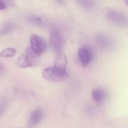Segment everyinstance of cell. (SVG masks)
I'll return each mask as SVG.
<instances>
[{
    "label": "cell",
    "mask_w": 128,
    "mask_h": 128,
    "mask_svg": "<svg viewBox=\"0 0 128 128\" xmlns=\"http://www.w3.org/2000/svg\"><path fill=\"white\" fill-rule=\"evenodd\" d=\"M40 56L36 54L32 50L30 46L28 47L24 52L17 60V64L19 67L26 68L33 67L40 64Z\"/></svg>",
    "instance_id": "cell-1"
},
{
    "label": "cell",
    "mask_w": 128,
    "mask_h": 128,
    "mask_svg": "<svg viewBox=\"0 0 128 128\" xmlns=\"http://www.w3.org/2000/svg\"><path fill=\"white\" fill-rule=\"evenodd\" d=\"M42 76L43 78L47 81L60 82L66 79L68 73L66 71H60L53 66L44 69L42 71Z\"/></svg>",
    "instance_id": "cell-2"
},
{
    "label": "cell",
    "mask_w": 128,
    "mask_h": 128,
    "mask_svg": "<svg viewBox=\"0 0 128 128\" xmlns=\"http://www.w3.org/2000/svg\"><path fill=\"white\" fill-rule=\"evenodd\" d=\"M50 44L54 52L59 54H61L64 46L63 38L60 30L56 28L51 29L50 36Z\"/></svg>",
    "instance_id": "cell-3"
},
{
    "label": "cell",
    "mask_w": 128,
    "mask_h": 128,
    "mask_svg": "<svg viewBox=\"0 0 128 128\" xmlns=\"http://www.w3.org/2000/svg\"><path fill=\"white\" fill-rule=\"evenodd\" d=\"M30 43L31 48L38 56H40L46 51L47 47L46 41L38 35H32L30 39Z\"/></svg>",
    "instance_id": "cell-4"
},
{
    "label": "cell",
    "mask_w": 128,
    "mask_h": 128,
    "mask_svg": "<svg viewBox=\"0 0 128 128\" xmlns=\"http://www.w3.org/2000/svg\"><path fill=\"white\" fill-rule=\"evenodd\" d=\"M106 18L113 23L124 26H128V18L122 12L116 10H110L106 13Z\"/></svg>",
    "instance_id": "cell-5"
},
{
    "label": "cell",
    "mask_w": 128,
    "mask_h": 128,
    "mask_svg": "<svg viewBox=\"0 0 128 128\" xmlns=\"http://www.w3.org/2000/svg\"><path fill=\"white\" fill-rule=\"evenodd\" d=\"M78 57L81 64L86 66L92 58V50L88 46H81L78 50Z\"/></svg>",
    "instance_id": "cell-6"
},
{
    "label": "cell",
    "mask_w": 128,
    "mask_h": 128,
    "mask_svg": "<svg viewBox=\"0 0 128 128\" xmlns=\"http://www.w3.org/2000/svg\"><path fill=\"white\" fill-rule=\"evenodd\" d=\"M95 42L100 48L111 49L114 46V41L110 36L105 34H98L95 36Z\"/></svg>",
    "instance_id": "cell-7"
},
{
    "label": "cell",
    "mask_w": 128,
    "mask_h": 128,
    "mask_svg": "<svg viewBox=\"0 0 128 128\" xmlns=\"http://www.w3.org/2000/svg\"><path fill=\"white\" fill-rule=\"evenodd\" d=\"M42 117V111L41 109H36L30 114L28 120V126L32 128L38 124Z\"/></svg>",
    "instance_id": "cell-8"
},
{
    "label": "cell",
    "mask_w": 128,
    "mask_h": 128,
    "mask_svg": "<svg viewBox=\"0 0 128 128\" xmlns=\"http://www.w3.org/2000/svg\"><path fill=\"white\" fill-rule=\"evenodd\" d=\"M68 64L67 57L64 54H60L54 60V67L62 71H66Z\"/></svg>",
    "instance_id": "cell-9"
},
{
    "label": "cell",
    "mask_w": 128,
    "mask_h": 128,
    "mask_svg": "<svg viewBox=\"0 0 128 128\" xmlns=\"http://www.w3.org/2000/svg\"><path fill=\"white\" fill-rule=\"evenodd\" d=\"M29 22L34 25L42 27H48L50 26V22L45 18L38 15H31L28 18Z\"/></svg>",
    "instance_id": "cell-10"
},
{
    "label": "cell",
    "mask_w": 128,
    "mask_h": 128,
    "mask_svg": "<svg viewBox=\"0 0 128 128\" xmlns=\"http://www.w3.org/2000/svg\"><path fill=\"white\" fill-rule=\"evenodd\" d=\"M106 95H107L106 91L101 88H97L94 89L91 93L92 100L98 103L104 101L106 98Z\"/></svg>",
    "instance_id": "cell-11"
},
{
    "label": "cell",
    "mask_w": 128,
    "mask_h": 128,
    "mask_svg": "<svg viewBox=\"0 0 128 128\" xmlns=\"http://www.w3.org/2000/svg\"><path fill=\"white\" fill-rule=\"evenodd\" d=\"M16 50L14 48H8L0 52V56L4 58H12L16 54Z\"/></svg>",
    "instance_id": "cell-12"
},
{
    "label": "cell",
    "mask_w": 128,
    "mask_h": 128,
    "mask_svg": "<svg viewBox=\"0 0 128 128\" xmlns=\"http://www.w3.org/2000/svg\"><path fill=\"white\" fill-rule=\"evenodd\" d=\"M14 28V23L12 21H8V22H6L2 25V27H1V33L2 34L8 33Z\"/></svg>",
    "instance_id": "cell-13"
},
{
    "label": "cell",
    "mask_w": 128,
    "mask_h": 128,
    "mask_svg": "<svg viewBox=\"0 0 128 128\" xmlns=\"http://www.w3.org/2000/svg\"><path fill=\"white\" fill-rule=\"evenodd\" d=\"M77 2L80 6L85 10H90L94 6V2L92 1H86V0L81 1H81H78Z\"/></svg>",
    "instance_id": "cell-14"
},
{
    "label": "cell",
    "mask_w": 128,
    "mask_h": 128,
    "mask_svg": "<svg viewBox=\"0 0 128 128\" xmlns=\"http://www.w3.org/2000/svg\"><path fill=\"white\" fill-rule=\"evenodd\" d=\"M7 7V5H6V2L2 0H0V10H5Z\"/></svg>",
    "instance_id": "cell-15"
},
{
    "label": "cell",
    "mask_w": 128,
    "mask_h": 128,
    "mask_svg": "<svg viewBox=\"0 0 128 128\" xmlns=\"http://www.w3.org/2000/svg\"><path fill=\"white\" fill-rule=\"evenodd\" d=\"M125 2H126V3L128 5V1H125Z\"/></svg>",
    "instance_id": "cell-16"
}]
</instances>
